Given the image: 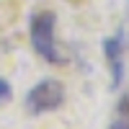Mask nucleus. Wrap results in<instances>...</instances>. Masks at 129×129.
<instances>
[{"label":"nucleus","instance_id":"f257e3e1","mask_svg":"<svg viewBox=\"0 0 129 129\" xmlns=\"http://www.w3.org/2000/svg\"><path fill=\"white\" fill-rule=\"evenodd\" d=\"M54 23H57V16L52 10H36L31 16V26H28V36H31V47L34 52L49 64H62L64 57L57 52L54 44Z\"/></svg>","mask_w":129,"mask_h":129},{"label":"nucleus","instance_id":"f03ea898","mask_svg":"<svg viewBox=\"0 0 129 129\" xmlns=\"http://www.w3.org/2000/svg\"><path fill=\"white\" fill-rule=\"evenodd\" d=\"M64 103V85L54 78H47V80H39L34 88L26 93V111L41 116V114H49V111H57L59 106Z\"/></svg>","mask_w":129,"mask_h":129},{"label":"nucleus","instance_id":"7ed1b4c3","mask_svg":"<svg viewBox=\"0 0 129 129\" xmlns=\"http://www.w3.org/2000/svg\"><path fill=\"white\" fill-rule=\"evenodd\" d=\"M103 59L111 70V88H119L124 80V41H121V36L103 39Z\"/></svg>","mask_w":129,"mask_h":129},{"label":"nucleus","instance_id":"20e7f679","mask_svg":"<svg viewBox=\"0 0 129 129\" xmlns=\"http://www.w3.org/2000/svg\"><path fill=\"white\" fill-rule=\"evenodd\" d=\"M109 129H129V98H121V101H119L116 114H114Z\"/></svg>","mask_w":129,"mask_h":129},{"label":"nucleus","instance_id":"39448f33","mask_svg":"<svg viewBox=\"0 0 129 129\" xmlns=\"http://www.w3.org/2000/svg\"><path fill=\"white\" fill-rule=\"evenodd\" d=\"M10 98H13V88H10V83L5 78H0V106L10 103Z\"/></svg>","mask_w":129,"mask_h":129}]
</instances>
